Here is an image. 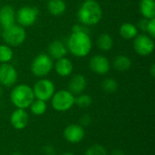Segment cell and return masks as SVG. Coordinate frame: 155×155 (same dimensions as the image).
I'll use <instances>...</instances> for the list:
<instances>
[{"instance_id": "35", "label": "cell", "mask_w": 155, "mask_h": 155, "mask_svg": "<svg viewBox=\"0 0 155 155\" xmlns=\"http://www.w3.org/2000/svg\"><path fill=\"white\" fill-rule=\"evenodd\" d=\"M11 155H23L21 153H19V152H15V153H13Z\"/></svg>"}, {"instance_id": "2", "label": "cell", "mask_w": 155, "mask_h": 155, "mask_svg": "<svg viewBox=\"0 0 155 155\" xmlns=\"http://www.w3.org/2000/svg\"><path fill=\"white\" fill-rule=\"evenodd\" d=\"M78 20L82 25L93 26L97 25L103 17V9L95 0H85L80 5L77 13Z\"/></svg>"}, {"instance_id": "12", "label": "cell", "mask_w": 155, "mask_h": 155, "mask_svg": "<svg viewBox=\"0 0 155 155\" xmlns=\"http://www.w3.org/2000/svg\"><path fill=\"white\" fill-rule=\"evenodd\" d=\"M85 135L84 128L80 124H72L64 130V137L70 143H79Z\"/></svg>"}, {"instance_id": "33", "label": "cell", "mask_w": 155, "mask_h": 155, "mask_svg": "<svg viewBox=\"0 0 155 155\" xmlns=\"http://www.w3.org/2000/svg\"><path fill=\"white\" fill-rule=\"evenodd\" d=\"M111 155H126V153L124 151L120 150V149H114L112 152V154Z\"/></svg>"}, {"instance_id": "3", "label": "cell", "mask_w": 155, "mask_h": 155, "mask_svg": "<svg viewBox=\"0 0 155 155\" xmlns=\"http://www.w3.org/2000/svg\"><path fill=\"white\" fill-rule=\"evenodd\" d=\"M10 99L12 104L19 109L28 108L35 100L33 88L27 84H21L14 87L11 92Z\"/></svg>"}, {"instance_id": "7", "label": "cell", "mask_w": 155, "mask_h": 155, "mask_svg": "<svg viewBox=\"0 0 155 155\" xmlns=\"http://www.w3.org/2000/svg\"><path fill=\"white\" fill-rule=\"evenodd\" d=\"M33 91L35 98L46 102L50 100L55 93V86L51 80L46 78H41L35 84Z\"/></svg>"}, {"instance_id": "11", "label": "cell", "mask_w": 155, "mask_h": 155, "mask_svg": "<svg viewBox=\"0 0 155 155\" xmlns=\"http://www.w3.org/2000/svg\"><path fill=\"white\" fill-rule=\"evenodd\" d=\"M89 66L94 74L98 75H104L110 71L111 64L104 55L95 54L90 59Z\"/></svg>"}, {"instance_id": "5", "label": "cell", "mask_w": 155, "mask_h": 155, "mask_svg": "<svg viewBox=\"0 0 155 155\" xmlns=\"http://www.w3.org/2000/svg\"><path fill=\"white\" fill-rule=\"evenodd\" d=\"M54 68L53 59L46 54H40L36 55L31 64V72L36 76L43 78L50 74Z\"/></svg>"}, {"instance_id": "18", "label": "cell", "mask_w": 155, "mask_h": 155, "mask_svg": "<svg viewBox=\"0 0 155 155\" xmlns=\"http://www.w3.org/2000/svg\"><path fill=\"white\" fill-rule=\"evenodd\" d=\"M139 7L143 18H155V0H141Z\"/></svg>"}, {"instance_id": "4", "label": "cell", "mask_w": 155, "mask_h": 155, "mask_svg": "<svg viewBox=\"0 0 155 155\" xmlns=\"http://www.w3.org/2000/svg\"><path fill=\"white\" fill-rule=\"evenodd\" d=\"M5 45L11 47L20 46L24 44L26 38V32L25 27L19 25H13L7 28L3 29L2 35Z\"/></svg>"}, {"instance_id": "6", "label": "cell", "mask_w": 155, "mask_h": 155, "mask_svg": "<svg viewBox=\"0 0 155 155\" xmlns=\"http://www.w3.org/2000/svg\"><path fill=\"white\" fill-rule=\"evenodd\" d=\"M52 106L57 112H65L70 110L74 104V95L68 90H60L55 92L51 98Z\"/></svg>"}, {"instance_id": "19", "label": "cell", "mask_w": 155, "mask_h": 155, "mask_svg": "<svg viewBox=\"0 0 155 155\" xmlns=\"http://www.w3.org/2000/svg\"><path fill=\"white\" fill-rule=\"evenodd\" d=\"M47 9L54 16L62 15L66 10V5L64 0H48Z\"/></svg>"}, {"instance_id": "29", "label": "cell", "mask_w": 155, "mask_h": 155, "mask_svg": "<svg viewBox=\"0 0 155 155\" xmlns=\"http://www.w3.org/2000/svg\"><path fill=\"white\" fill-rule=\"evenodd\" d=\"M72 32H81V33H87L90 34V31L88 29V27L82 24H76L73 26L72 28Z\"/></svg>"}, {"instance_id": "38", "label": "cell", "mask_w": 155, "mask_h": 155, "mask_svg": "<svg viewBox=\"0 0 155 155\" xmlns=\"http://www.w3.org/2000/svg\"><path fill=\"white\" fill-rule=\"evenodd\" d=\"M1 35H2V27L0 26V36H1Z\"/></svg>"}, {"instance_id": "28", "label": "cell", "mask_w": 155, "mask_h": 155, "mask_svg": "<svg viewBox=\"0 0 155 155\" xmlns=\"http://www.w3.org/2000/svg\"><path fill=\"white\" fill-rule=\"evenodd\" d=\"M146 32L148 33V35H149L151 37L154 38L155 37V18L149 19Z\"/></svg>"}, {"instance_id": "1", "label": "cell", "mask_w": 155, "mask_h": 155, "mask_svg": "<svg viewBox=\"0 0 155 155\" xmlns=\"http://www.w3.org/2000/svg\"><path fill=\"white\" fill-rule=\"evenodd\" d=\"M67 50L75 57H84L92 50L93 44L90 34L72 32L67 39Z\"/></svg>"}, {"instance_id": "16", "label": "cell", "mask_w": 155, "mask_h": 155, "mask_svg": "<svg viewBox=\"0 0 155 155\" xmlns=\"http://www.w3.org/2000/svg\"><path fill=\"white\" fill-rule=\"evenodd\" d=\"M68 53L66 45L60 40H54L48 46V55L53 60H57L64 57Z\"/></svg>"}, {"instance_id": "37", "label": "cell", "mask_w": 155, "mask_h": 155, "mask_svg": "<svg viewBox=\"0 0 155 155\" xmlns=\"http://www.w3.org/2000/svg\"><path fill=\"white\" fill-rule=\"evenodd\" d=\"M2 93H3V91H2V88H1V86H0V97H1V95H2Z\"/></svg>"}, {"instance_id": "27", "label": "cell", "mask_w": 155, "mask_h": 155, "mask_svg": "<svg viewBox=\"0 0 155 155\" xmlns=\"http://www.w3.org/2000/svg\"><path fill=\"white\" fill-rule=\"evenodd\" d=\"M84 155H107V152L103 145L94 144L86 150Z\"/></svg>"}, {"instance_id": "10", "label": "cell", "mask_w": 155, "mask_h": 155, "mask_svg": "<svg viewBox=\"0 0 155 155\" xmlns=\"http://www.w3.org/2000/svg\"><path fill=\"white\" fill-rule=\"evenodd\" d=\"M18 78L16 69L9 63L0 64V84L11 87L15 84Z\"/></svg>"}, {"instance_id": "22", "label": "cell", "mask_w": 155, "mask_h": 155, "mask_svg": "<svg viewBox=\"0 0 155 155\" xmlns=\"http://www.w3.org/2000/svg\"><path fill=\"white\" fill-rule=\"evenodd\" d=\"M113 64H114V67L117 71L125 72V71L129 70L130 67L132 66V61H131L130 57H128L127 55L120 54L114 58Z\"/></svg>"}, {"instance_id": "15", "label": "cell", "mask_w": 155, "mask_h": 155, "mask_svg": "<svg viewBox=\"0 0 155 155\" xmlns=\"http://www.w3.org/2000/svg\"><path fill=\"white\" fill-rule=\"evenodd\" d=\"M87 85V81L84 75L81 74H74L69 81L68 84V88L69 92H71L74 95L83 94V92L85 90Z\"/></svg>"}, {"instance_id": "23", "label": "cell", "mask_w": 155, "mask_h": 155, "mask_svg": "<svg viewBox=\"0 0 155 155\" xmlns=\"http://www.w3.org/2000/svg\"><path fill=\"white\" fill-rule=\"evenodd\" d=\"M29 107H30L32 114L35 115H37V116L43 115L46 112V109H47L46 102L42 101V100H38V99L34 100Z\"/></svg>"}, {"instance_id": "34", "label": "cell", "mask_w": 155, "mask_h": 155, "mask_svg": "<svg viewBox=\"0 0 155 155\" xmlns=\"http://www.w3.org/2000/svg\"><path fill=\"white\" fill-rule=\"evenodd\" d=\"M150 72H151V75H152L153 77H154L155 76V64H152V66H151V69H150Z\"/></svg>"}, {"instance_id": "31", "label": "cell", "mask_w": 155, "mask_h": 155, "mask_svg": "<svg viewBox=\"0 0 155 155\" xmlns=\"http://www.w3.org/2000/svg\"><path fill=\"white\" fill-rule=\"evenodd\" d=\"M44 155H55V149L53 145H45L42 149Z\"/></svg>"}, {"instance_id": "26", "label": "cell", "mask_w": 155, "mask_h": 155, "mask_svg": "<svg viewBox=\"0 0 155 155\" xmlns=\"http://www.w3.org/2000/svg\"><path fill=\"white\" fill-rule=\"evenodd\" d=\"M93 103L92 97L85 94H80L76 97H74V104H76L80 108H87Z\"/></svg>"}, {"instance_id": "20", "label": "cell", "mask_w": 155, "mask_h": 155, "mask_svg": "<svg viewBox=\"0 0 155 155\" xmlns=\"http://www.w3.org/2000/svg\"><path fill=\"white\" fill-rule=\"evenodd\" d=\"M120 35L125 40H132L138 35V28L132 23H124L119 29Z\"/></svg>"}, {"instance_id": "17", "label": "cell", "mask_w": 155, "mask_h": 155, "mask_svg": "<svg viewBox=\"0 0 155 155\" xmlns=\"http://www.w3.org/2000/svg\"><path fill=\"white\" fill-rule=\"evenodd\" d=\"M54 66V70L56 74L62 77L69 76L73 73V70H74L73 63L71 62V60H69L65 56L60 59H57Z\"/></svg>"}, {"instance_id": "14", "label": "cell", "mask_w": 155, "mask_h": 155, "mask_svg": "<svg viewBox=\"0 0 155 155\" xmlns=\"http://www.w3.org/2000/svg\"><path fill=\"white\" fill-rule=\"evenodd\" d=\"M15 11L10 5H5L0 8V26L5 29L15 24Z\"/></svg>"}, {"instance_id": "24", "label": "cell", "mask_w": 155, "mask_h": 155, "mask_svg": "<svg viewBox=\"0 0 155 155\" xmlns=\"http://www.w3.org/2000/svg\"><path fill=\"white\" fill-rule=\"evenodd\" d=\"M14 56L13 50L11 46L7 45H0V63L6 64L9 63Z\"/></svg>"}, {"instance_id": "21", "label": "cell", "mask_w": 155, "mask_h": 155, "mask_svg": "<svg viewBox=\"0 0 155 155\" xmlns=\"http://www.w3.org/2000/svg\"><path fill=\"white\" fill-rule=\"evenodd\" d=\"M96 44L100 50L108 52L114 46V39L111 36V35H109L107 33H103L98 36V38L96 40Z\"/></svg>"}, {"instance_id": "25", "label": "cell", "mask_w": 155, "mask_h": 155, "mask_svg": "<svg viewBox=\"0 0 155 155\" xmlns=\"http://www.w3.org/2000/svg\"><path fill=\"white\" fill-rule=\"evenodd\" d=\"M118 87H119V84L117 81L114 78H106L102 82V89L108 94L115 93Z\"/></svg>"}, {"instance_id": "8", "label": "cell", "mask_w": 155, "mask_h": 155, "mask_svg": "<svg viewBox=\"0 0 155 155\" xmlns=\"http://www.w3.org/2000/svg\"><path fill=\"white\" fill-rule=\"evenodd\" d=\"M39 10L35 6L25 5L19 8L17 13H15V19L18 25L23 27H27L33 25L38 17Z\"/></svg>"}, {"instance_id": "30", "label": "cell", "mask_w": 155, "mask_h": 155, "mask_svg": "<svg viewBox=\"0 0 155 155\" xmlns=\"http://www.w3.org/2000/svg\"><path fill=\"white\" fill-rule=\"evenodd\" d=\"M92 122V118L90 115L88 114H84L83 116H81L80 118V125L83 127H87L91 124Z\"/></svg>"}, {"instance_id": "32", "label": "cell", "mask_w": 155, "mask_h": 155, "mask_svg": "<svg viewBox=\"0 0 155 155\" xmlns=\"http://www.w3.org/2000/svg\"><path fill=\"white\" fill-rule=\"evenodd\" d=\"M148 21H149V19L143 18L142 20L139 21V24H138V27H137V28H139V29H141V30L146 32V30H147V25H148Z\"/></svg>"}, {"instance_id": "9", "label": "cell", "mask_w": 155, "mask_h": 155, "mask_svg": "<svg viewBox=\"0 0 155 155\" xmlns=\"http://www.w3.org/2000/svg\"><path fill=\"white\" fill-rule=\"evenodd\" d=\"M134 51L142 56L150 55L154 50L153 38L148 35H137L134 39Z\"/></svg>"}, {"instance_id": "36", "label": "cell", "mask_w": 155, "mask_h": 155, "mask_svg": "<svg viewBox=\"0 0 155 155\" xmlns=\"http://www.w3.org/2000/svg\"><path fill=\"white\" fill-rule=\"evenodd\" d=\"M62 155H74V153H63Z\"/></svg>"}, {"instance_id": "13", "label": "cell", "mask_w": 155, "mask_h": 155, "mask_svg": "<svg viewBox=\"0 0 155 155\" xmlns=\"http://www.w3.org/2000/svg\"><path fill=\"white\" fill-rule=\"evenodd\" d=\"M29 116L25 109L16 108L10 116V123L16 130H23L28 124Z\"/></svg>"}]
</instances>
